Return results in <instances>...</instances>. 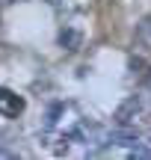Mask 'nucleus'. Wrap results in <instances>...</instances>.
Here are the masks:
<instances>
[{"instance_id":"obj_2","label":"nucleus","mask_w":151,"mask_h":160,"mask_svg":"<svg viewBox=\"0 0 151 160\" xmlns=\"http://www.w3.org/2000/svg\"><path fill=\"white\" fill-rule=\"evenodd\" d=\"M134 42L142 53H151V18H142L136 24V33H134Z\"/></svg>"},{"instance_id":"obj_1","label":"nucleus","mask_w":151,"mask_h":160,"mask_svg":"<svg viewBox=\"0 0 151 160\" xmlns=\"http://www.w3.org/2000/svg\"><path fill=\"white\" fill-rule=\"evenodd\" d=\"M21 110H24V98L15 95L12 89H6V86H0V116H6V119H15Z\"/></svg>"},{"instance_id":"obj_5","label":"nucleus","mask_w":151,"mask_h":160,"mask_svg":"<svg viewBox=\"0 0 151 160\" xmlns=\"http://www.w3.org/2000/svg\"><path fill=\"white\" fill-rule=\"evenodd\" d=\"M45 3H51V6H59V0H45Z\"/></svg>"},{"instance_id":"obj_4","label":"nucleus","mask_w":151,"mask_h":160,"mask_svg":"<svg viewBox=\"0 0 151 160\" xmlns=\"http://www.w3.org/2000/svg\"><path fill=\"white\" fill-rule=\"evenodd\" d=\"M0 157H15V154H12V151H3V148H0Z\"/></svg>"},{"instance_id":"obj_3","label":"nucleus","mask_w":151,"mask_h":160,"mask_svg":"<svg viewBox=\"0 0 151 160\" xmlns=\"http://www.w3.org/2000/svg\"><path fill=\"white\" fill-rule=\"evenodd\" d=\"M80 42H83V36L77 33V30H62V33H59V45L65 48V51H77V48H80Z\"/></svg>"},{"instance_id":"obj_6","label":"nucleus","mask_w":151,"mask_h":160,"mask_svg":"<svg viewBox=\"0 0 151 160\" xmlns=\"http://www.w3.org/2000/svg\"><path fill=\"white\" fill-rule=\"evenodd\" d=\"M0 3H12V0H0Z\"/></svg>"}]
</instances>
